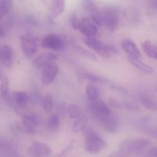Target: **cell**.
I'll use <instances>...</instances> for the list:
<instances>
[{
  "instance_id": "1",
  "label": "cell",
  "mask_w": 157,
  "mask_h": 157,
  "mask_svg": "<svg viewBox=\"0 0 157 157\" xmlns=\"http://www.w3.org/2000/svg\"><path fill=\"white\" fill-rule=\"evenodd\" d=\"M151 145V140L145 138H130L121 143L119 150L128 157H133L145 152Z\"/></svg>"
},
{
  "instance_id": "2",
  "label": "cell",
  "mask_w": 157,
  "mask_h": 157,
  "mask_svg": "<svg viewBox=\"0 0 157 157\" xmlns=\"http://www.w3.org/2000/svg\"><path fill=\"white\" fill-rule=\"evenodd\" d=\"M84 42L87 47L94 51L100 56L104 58H110L113 55L118 54V50L116 47L105 44L97 38L96 36L86 38Z\"/></svg>"
},
{
  "instance_id": "3",
  "label": "cell",
  "mask_w": 157,
  "mask_h": 157,
  "mask_svg": "<svg viewBox=\"0 0 157 157\" xmlns=\"http://www.w3.org/2000/svg\"><path fill=\"white\" fill-rule=\"evenodd\" d=\"M103 26L110 32H114L121 24V11L115 6H107L101 12Z\"/></svg>"
},
{
  "instance_id": "4",
  "label": "cell",
  "mask_w": 157,
  "mask_h": 157,
  "mask_svg": "<svg viewBox=\"0 0 157 157\" xmlns=\"http://www.w3.org/2000/svg\"><path fill=\"white\" fill-rule=\"evenodd\" d=\"M89 111L90 112L94 119L99 123L112 113L111 109L108 104L99 98L96 101H90L89 104Z\"/></svg>"
},
{
  "instance_id": "5",
  "label": "cell",
  "mask_w": 157,
  "mask_h": 157,
  "mask_svg": "<svg viewBox=\"0 0 157 157\" xmlns=\"http://www.w3.org/2000/svg\"><path fill=\"white\" fill-rule=\"evenodd\" d=\"M107 147V143L97 133L89 130L86 135L85 150L90 153H98Z\"/></svg>"
},
{
  "instance_id": "6",
  "label": "cell",
  "mask_w": 157,
  "mask_h": 157,
  "mask_svg": "<svg viewBox=\"0 0 157 157\" xmlns=\"http://www.w3.org/2000/svg\"><path fill=\"white\" fill-rule=\"evenodd\" d=\"M21 48L25 56L32 58L39 48V40L34 35H24L21 37Z\"/></svg>"
},
{
  "instance_id": "7",
  "label": "cell",
  "mask_w": 157,
  "mask_h": 157,
  "mask_svg": "<svg viewBox=\"0 0 157 157\" xmlns=\"http://www.w3.org/2000/svg\"><path fill=\"white\" fill-rule=\"evenodd\" d=\"M41 46L44 48L52 51H62L64 48V41L60 35L57 34H48L41 40Z\"/></svg>"
},
{
  "instance_id": "8",
  "label": "cell",
  "mask_w": 157,
  "mask_h": 157,
  "mask_svg": "<svg viewBox=\"0 0 157 157\" xmlns=\"http://www.w3.org/2000/svg\"><path fill=\"white\" fill-rule=\"evenodd\" d=\"M30 157H48L52 155V150L48 144L41 142H34L26 151Z\"/></svg>"
},
{
  "instance_id": "9",
  "label": "cell",
  "mask_w": 157,
  "mask_h": 157,
  "mask_svg": "<svg viewBox=\"0 0 157 157\" xmlns=\"http://www.w3.org/2000/svg\"><path fill=\"white\" fill-rule=\"evenodd\" d=\"M41 124V120L37 115L32 113H25L23 114L21 127L22 131L27 133H35V129Z\"/></svg>"
},
{
  "instance_id": "10",
  "label": "cell",
  "mask_w": 157,
  "mask_h": 157,
  "mask_svg": "<svg viewBox=\"0 0 157 157\" xmlns=\"http://www.w3.org/2000/svg\"><path fill=\"white\" fill-rule=\"evenodd\" d=\"M41 74V82L44 85H49L52 84L58 75L59 67L55 62H52L42 67Z\"/></svg>"
},
{
  "instance_id": "11",
  "label": "cell",
  "mask_w": 157,
  "mask_h": 157,
  "mask_svg": "<svg viewBox=\"0 0 157 157\" xmlns=\"http://www.w3.org/2000/svg\"><path fill=\"white\" fill-rule=\"evenodd\" d=\"M78 30L86 37H95L98 34V27L93 22L90 18L84 17L80 20V27Z\"/></svg>"
},
{
  "instance_id": "12",
  "label": "cell",
  "mask_w": 157,
  "mask_h": 157,
  "mask_svg": "<svg viewBox=\"0 0 157 157\" xmlns=\"http://www.w3.org/2000/svg\"><path fill=\"white\" fill-rule=\"evenodd\" d=\"M58 59V56L55 54L51 53V52H45L42 53L35 58L32 61V64L35 67L37 68H42L47 64L52 62H55V60Z\"/></svg>"
},
{
  "instance_id": "13",
  "label": "cell",
  "mask_w": 157,
  "mask_h": 157,
  "mask_svg": "<svg viewBox=\"0 0 157 157\" xmlns=\"http://www.w3.org/2000/svg\"><path fill=\"white\" fill-rule=\"evenodd\" d=\"M121 46L124 52L128 54V56L134 57L140 59L142 58V54L133 40L130 38H124L121 42Z\"/></svg>"
},
{
  "instance_id": "14",
  "label": "cell",
  "mask_w": 157,
  "mask_h": 157,
  "mask_svg": "<svg viewBox=\"0 0 157 157\" xmlns=\"http://www.w3.org/2000/svg\"><path fill=\"white\" fill-rule=\"evenodd\" d=\"M100 124L103 127V128L106 130L107 132L110 133H116L120 127V122L118 118L115 115L111 113L105 119L103 120Z\"/></svg>"
},
{
  "instance_id": "15",
  "label": "cell",
  "mask_w": 157,
  "mask_h": 157,
  "mask_svg": "<svg viewBox=\"0 0 157 157\" xmlns=\"http://www.w3.org/2000/svg\"><path fill=\"white\" fill-rule=\"evenodd\" d=\"M0 61L4 67L9 69L13 64V51L9 45H4L0 50Z\"/></svg>"
},
{
  "instance_id": "16",
  "label": "cell",
  "mask_w": 157,
  "mask_h": 157,
  "mask_svg": "<svg viewBox=\"0 0 157 157\" xmlns=\"http://www.w3.org/2000/svg\"><path fill=\"white\" fill-rule=\"evenodd\" d=\"M0 157H22L15 147L6 140H0Z\"/></svg>"
},
{
  "instance_id": "17",
  "label": "cell",
  "mask_w": 157,
  "mask_h": 157,
  "mask_svg": "<svg viewBox=\"0 0 157 157\" xmlns=\"http://www.w3.org/2000/svg\"><path fill=\"white\" fill-rule=\"evenodd\" d=\"M65 9V0H52L50 15L52 18L59 17Z\"/></svg>"
},
{
  "instance_id": "18",
  "label": "cell",
  "mask_w": 157,
  "mask_h": 157,
  "mask_svg": "<svg viewBox=\"0 0 157 157\" xmlns=\"http://www.w3.org/2000/svg\"><path fill=\"white\" fill-rule=\"evenodd\" d=\"M11 100L16 107H22L29 102V95L25 91H15L11 97Z\"/></svg>"
},
{
  "instance_id": "19",
  "label": "cell",
  "mask_w": 157,
  "mask_h": 157,
  "mask_svg": "<svg viewBox=\"0 0 157 157\" xmlns=\"http://www.w3.org/2000/svg\"><path fill=\"white\" fill-rule=\"evenodd\" d=\"M127 58H128L129 62H130L132 65L134 66L135 67H136V68L139 69V70L144 71V73L152 74L154 72V69H153L151 66H150L149 64H146L144 61H141L140 58H134V57L131 56H128Z\"/></svg>"
},
{
  "instance_id": "20",
  "label": "cell",
  "mask_w": 157,
  "mask_h": 157,
  "mask_svg": "<svg viewBox=\"0 0 157 157\" xmlns=\"http://www.w3.org/2000/svg\"><path fill=\"white\" fill-rule=\"evenodd\" d=\"M78 77H79L80 79L83 80V81H87L90 83H106V84H109V85L110 84V81L108 80H107L106 78H101V77H98L97 75H92V74L89 73L87 71H78Z\"/></svg>"
},
{
  "instance_id": "21",
  "label": "cell",
  "mask_w": 157,
  "mask_h": 157,
  "mask_svg": "<svg viewBox=\"0 0 157 157\" xmlns=\"http://www.w3.org/2000/svg\"><path fill=\"white\" fill-rule=\"evenodd\" d=\"M75 120L76 121L74 122L72 125V131L74 133H79L86 128L88 124V117L87 115L81 114L79 117Z\"/></svg>"
},
{
  "instance_id": "22",
  "label": "cell",
  "mask_w": 157,
  "mask_h": 157,
  "mask_svg": "<svg viewBox=\"0 0 157 157\" xmlns=\"http://www.w3.org/2000/svg\"><path fill=\"white\" fill-rule=\"evenodd\" d=\"M141 46H142L143 50H144V52H145V54L147 56L151 58H153V59H156V47L152 41H149V40H146L144 42L142 43Z\"/></svg>"
},
{
  "instance_id": "23",
  "label": "cell",
  "mask_w": 157,
  "mask_h": 157,
  "mask_svg": "<svg viewBox=\"0 0 157 157\" xmlns=\"http://www.w3.org/2000/svg\"><path fill=\"white\" fill-rule=\"evenodd\" d=\"M60 125V119L58 115L52 114L48 119L46 123V129L51 133H54L58 129Z\"/></svg>"
},
{
  "instance_id": "24",
  "label": "cell",
  "mask_w": 157,
  "mask_h": 157,
  "mask_svg": "<svg viewBox=\"0 0 157 157\" xmlns=\"http://www.w3.org/2000/svg\"><path fill=\"white\" fill-rule=\"evenodd\" d=\"M86 94L88 98V99L90 101H96L100 97V90L98 88L97 86L93 84L92 83H90L86 87Z\"/></svg>"
},
{
  "instance_id": "25",
  "label": "cell",
  "mask_w": 157,
  "mask_h": 157,
  "mask_svg": "<svg viewBox=\"0 0 157 157\" xmlns=\"http://www.w3.org/2000/svg\"><path fill=\"white\" fill-rule=\"evenodd\" d=\"M81 6H83L84 9L88 11L91 15L99 12V9L97 6L95 0H82Z\"/></svg>"
},
{
  "instance_id": "26",
  "label": "cell",
  "mask_w": 157,
  "mask_h": 157,
  "mask_svg": "<svg viewBox=\"0 0 157 157\" xmlns=\"http://www.w3.org/2000/svg\"><path fill=\"white\" fill-rule=\"evenodd\" d=\"M12 6V0H0V20L9 13Z\"/></svg>"
},
{
  "instance_id": "27",
  "label": "cell",
  "mask_w": 157,
  "mask_h": 157,
  "mask_svg": "<svg viewBox=\"0 0 157 157\" xmlns=\"http://www.w3.org/2000/svg\"><path fill=\"white\" fill-rule=\"evenodd\" d=\"M53 98L51 94H47L42 100V107L43 110L46 113H50L53 110Z\"/></svg>"
},
{
  "instance_id": "28",
  "label": "cell",
  "mask_w": 157,
  "mask_h": 157,
  "mask_svg": "<svg viewBox=\"0 0 157 157\" xmlns=\"http://www.w3.org/2000/svg\"><path fill=\"white\" fill-rule=\"evenodd\" d=\"M67 113H68L69 117L71 119H77L82 114L81 109L75 104H70L69 105L68 109H67Z\"/></svg>"
},
{
  "instance_id": "29",
  "label": "cell",
  "mask_w": 157,
  "mask_h": 157,
  "mask_svg": "<svg viewBox=\"0 0 157 157\" xmlns=\"http://www.w3.org/2000/svg\"><path fill=\"white\" fill-rule=\"evenodd\" d=\"M9 80L7 77L3 76L2 79V84L0 86V95L2 98H6L9 94Z\"/></svg>"
},
{
  "instance_id": "30",
  "label": "cell",
  "mask_w": 157,
  "mask_h": 157,
  "mask_svg": "<svg viewBox=\"0 0 157 157\" xmlns=\"http://www.w3.org/2000/svg\"><path fill=\"white\" fill-rule=\"evenodd\" d=\"M141 104H142L146 108L149 109V110H156V102H155L152 98H149V97H147V96L143 97L142 99H141Z\"/></svg>"
},
{
  "instance_id": "31",
  "label": "cell",
  "mask_w": 157,
  "mask_h": 157,
  "mask_svg": "<svg viewBox=\"0 0 157 157\" xmlns=\"http://www.w3.org/2000/svg\"><path fill=\"white\" fill-rule=\"evenodd\" d=\"M41 100V94L38 90H34L32 94L29 96V101L32 103V105H37L40 103Z\"/></svg>"
},
{
  "instance_id": "32",
  "label": "cell",
  "mask_w": 157,
  "mask_h": 157,
  "mask_svg": "<svg viewBox=\"0 0 157 157\" xmlns=\"http://www.w3.org/2000/svg\"><path fill=\"white\" fill-rule=\"evenodd\" d=\"M76 48L80 54H81L82 55L85 56L86 58H89V59L94 60V61H96L97 60V58H96V56L94 55V54L92 53V52H90V51L84 48L81 47V46H80V45H77Z\"/></svg>"
},
{
  "instance_id": "33",
  "label": "cell",
  "mask_w": 157,
  "mask_h": 157,
  "mask_svg": "<svg viewBox=\"0 0 157 157\" xmlns=\"http://www.w3.org/2000/svg\"><path fill=\"white\" fill-rule=\"evenodd\" d=\"M71 26L75 30H78L80 27V20L78 18V15L75 13L72 14L71 16Z\"/></svg>"
},
{
  "instance_id": "34",
  "label": "cell",
  "mask_w": 157,
  "mask_h": 157,
  "mask_svg": "<svg viewBox=\"0 0 157 157\" xmlns=\"http://www.w3.org/2000/svg\"><path fill=\"white\" fill-rule=\"evenodd\" d=\"M73 148H74V144H71L70 145L67 146L65 149H64L61 153L57 154L56 156H55L54 157H66L67 156L68 153H70V152H71V150H73Z\"/></svg>"
},
{
  "instance_id": "35",
  "label": "cell",
  "mask_w": 157,
  "mask_h": 157,
  "mask_svg": "<svg viewBox=\"0 0 157 157\" xmlns=\"http://www.w3.org/2000/svg\"><path fill=\"white\" fill-rule=\"evenodd\" d=\"M124 106L127 110H130L131 112H138L140 111V108L138 106L135 105V104H131L130 102H125L124 103Z\"/></svg>"
},
{
  "instance_id": "36",
  "label": "cell",
  "mask_w": 157,
  "mask_h": 157,
  "mask_svg": "<svg viewBox=\"0 0 157 157\" xmlns=\"http://www.w3.org/2000/svg\"><path fill=\"white\" fill-rule=\"evenodd\" d=\"M146 157H157V152L156 147H153L149 149L147 154H146Z\"/></svg>"
},
{
  "instance_id": "37",
  "label": "cell",
  "mask_w": 157,
  "mask_h": 157,
  "mask_svg": "<svg viewBox=\"0 0 157 157\" xmlns=\"http://www.w3.org/2000/svg\"><path fill=\"white\" fill-rule=\"evenodd\" d=\"M109 157H128L126 156L125 154L122 153L121 152H120L119 150H117V152H114L113 153H112Z\"/></svg>"
},
{
  "instance_id": "38",
  "label": "cell",
  "mask_w": 157,
  "mask_h": 157,
  "mask_svg": "<svg viewBox=\"0 0 157 157\" xmlns=\"http://www.w3.org/2000/svg\"><path fill=\"white\" fill-rule=\"evenodd\" d=\"M5 35V32L4 30L2 29V28L0 26V38H2V37H3Z\"/></svg>"
},
{
  "instance_id": "39",
  "label": "cell",
  "mask_w": 157,
  "mask_h": 157,
  "mask_svg": "<svg viewBox=\"0 0 157 157\" xmlns=\"http://www.w3.org/2000/svg\"><path fill=\"white\" fill-rule=\"evenodd\" d=\"M2 78H3L2 75V73H1V72H0V81H1V80L2 79Z\"/></svg>"
}]
</instances>
